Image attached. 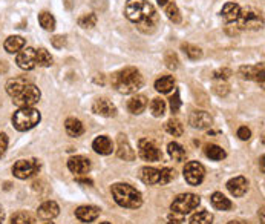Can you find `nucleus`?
<instances>
[{"instance_id":"nucleus-19","label":"nucleus","mask_w":265,"mask_h":224,"mask_svg":"<svg viewBox=\"0 0 265 224\" xmlns=\"http://www.w3.org/2000/svg\"><path fill=\"white\" fill-rule=\"evenodd\" d=\"M75 216L83 222H91L100 216V209L97 206H80L75 210Z\"/></svg>"},{"instance_id":"nucleus-37","label":"nucleus","mask_w":265,"mask_h":224,"mask_svg":"<svg viewBox=\"0 0 265 224\" xmlns=\"http://www.w3.org/2000/svg\"><path fill=\"white\" fill-rule=\"evenodd\" d=\"M166 14H167V17H169L173 23H181V13H179L178 7H176L173 2H170V4L166 5Z\"/></svg>"},{"instance_id":"nucleus-14","label":"nucleus","mask_w":265,"mask_h":224,"mask_svg":"<svg viewBox=\"0 0 265 224\" xmlns=\"http://www.w3.org/2000/svg\"><path fill=\"white\" fill-rule=\"evenodd\" d=\"M117 144H118V149H117V154L120 158H123L124 161H134L135 160V151L132 149L129 140L126 135L120 134L118 135V140H117Z\"/></svg>"},{"instance_id":"nucleus-35","label":"nucleus","mask_w":265,"mask_h":224,"mask_svg":"<svg viewBox=\"0 0 265 224\" xmlns=\"http://www.w3.org/2000/svg\"><path fill=\"white\" fill-rule=\"evenodd\" d=\"M11 224H35V218L29 212H17L11 218Z\"/></svg>"},{"instance_id":"nucleus-22","label":"nucleus","mask_w":265,"mask_h":224,"mask_svg":"<svg viewBox=\"0 0 265 224\" xmlns=\"http://www.w3.org/2000/svg\"><path fill=\"white\" fill-rule=\"evenodd\" d=\"M147 107V98L144 95H135L129 100L127 103V109L130 114H141V112H144V109Z\"/></svg>"},{"instance_id":"nucleus-24","label":"nucleus","mask_w":265,"mask_h":224,"mask_svg":"<svg viewBox=\"0 0 265 224\" xmlns=\"http://www.w3.org/2000/svg\"><path fill=\"white\" fill-rule=\"evenodd\" d=\"M140 177H141L143 183H146V184H158L160 183V169L146 166L141 169Z\"/></svg>"},{"instance_id":"nucleus-32","label":"nucleus","mask_w":265,"mask_h":224,"mask_svg":"<svg viewBox=\"0 0 265 224\" xmlns=\"http://www.w3.org/2000/svg\"><path fill=\"white\" fill-rule=\"evenodd\" d=\"M164 128H166V131H167L170 135H173V137H181L182 132H184L182 123H181L179 120H176V119H170V120L164 125Z\"/></svg>"},{"instance_id":"nucleus-23","label":"nucleus","mask_w":265,"mask_h":224,"mask_svg":"<svg viewBox=\"0 0 265 224\" xmlns=\"http://www.w3.org/2000/svg\"><path fill=\"white\" fill-rule=\"evenodd\" d=\"M64 129H66L69 137H80L85 132L83 123L79 119H74V117H71L64 122Z\"/></svg>"},{"instance_id":"nucleus-13","label":"nucleus","mask_w":265,"mask_h":224,"mask_svg":"<svg viewBox=\"0 0 265 224\" xmlns=\"http://www.w3.org/2000/svg\"><path fill=\"white\" fill-rule=\"evenodd\" d=\"M16 62H17V66H19L20 69H25V71L34 69V66L37 65V63H35V49L26 48V49L20 51V52L17 54Z\"/></svg>"},{"instance_id":"nucleus-16","label":"nucleus","mask_w":265,"mask_h":224,"mask_svg":"<svg viewBox=\"0 0 265 224\" xmlns=\"http://www.w3.org/2000/svg\"><path fill=\"white\" fill-rule=\"evenodd\" d=\"M239 76L244 80H257L260 83H263V66L257 65V66H241L239 68Z\"/></svg>"},{"instance_id":"nucleus-21","label":"nucleus","mask_w":265,"mask_h":224,"mask_svg":"<svg viewBox=\"0 0 265 224\" xmlns=\"http://www.w3.org/2000/svg\"><path fill=\"white\" fill-rule=\"evenodd\" d=\"M241 7L238 5V4H235V2H229V4H225L224 7H222V11H221V14H222V17L227 20V22H236L238 19H239V16H241Z\"/></svg>"},{"instance_id":"nucleus-53","label":"nucleus","mask_w":265,"mask_h":224,"mask_svg":"<svg viewBox=\"0 0 265 224\" xmlns=\"http://www.w3.org/2000/svg\"><path fill=\"white\" fill-rule=\"evenodd\" d=\"M46 224H54V222H46Z\"/></svg>"},{"instance_id":"nucleus-9","label":"nucleus","mask_w":265,"mask_h":224,"mask_svg":"<svg viewBox=\"0 0 265 224\" xmlns=\"http://www.w3.org/2000/svg\"><path fill=\"white\" fill-rule=\"evenodd\" d=\"M138 154L143 160L146 161H160L161 160V151L158 149V146L150 141V140H140L138 143Z\"/></svg>"},{"instance_id":"nucleus-51","label":"nucleus","mask_w":265,"mask_h":224,"mask_svg":"<svg viewBox=\"0 0 265 224\" xmlns=\"http://www.w3.org/2000/svg\"><path fill=\"white\" fill-rule=\"evenodd\" d=\"M229 224H247V222H244V221H230Z\"/></svg>"},{"instance_id":"nucleus-42","label":"nucleus","mask_w":265,"mask_h":224,"mask_svg":"<svg viewBox=\"0 0 265 224\" xmlns=\"http://www.w3.org/2000/svg\"><path fill=\"white\" fill-rule=\"evenodd\" d=\"M213 91H215V94H218L219 97H224V95L229 94V86H227L224 82H219V83H216V85L213 86Z\"/></svg>"},{"instance_id":"nucleus-31","label":"nucleus","mask_w":265,"mask_h":224,"mask_svg":"<svg viewBox=\"0 0 265 224\" xmlns=\"http://www.w3.org/2000/svg\"><path fill=\"white\" fill-rule=\"evenodd\" d=\"M35 63L39 66H43V68H48L52 65V57L51 54L45 49V48H40L35 51Z\"/></svg>"},{"instance_id":"nucleus-11","label":"nucleus","mask_w":265,"mask_h":224,"mask_svg":"<svg viewBox=\"0 0 265 224\" xmlns=\"http://www.w3.org/2000/svg\"><path fill=\"white\" fill-rule=\"evenodd\" d=\"M92 109L95 114L101 116V117H107V119H112V117H115L117 116V107L115 104H113L110 100L107 98H98L94 101L92 104Z\"/></svg>"},{"instance_id":"nucleus-27","label":"nucleus","mask_w":265,"mask_h":224,"mask_svg":"<svg viewBox=\"0 0 265 224\" xmlns=\"http://www.w3.org/2000/svg\"><path fill=\"white\" fill-rule=\"evenodd\" d=\"M175 88V80L172 76H163L155 82V89L161 94H169Z\"/></svg>"},{"instance_id":"nucleus-3","label":"nucleus","mask_w":265,"mask_h":224,"mask_svg":"<svg viewBox=\"0 0 265 224\" xmlns=\"http://www.w3.org/2000/svg\"><path fill=\"white\" fill-rule=\"evenodd\" d=\"M112 86L115 88L120 94H134L143 88L144 80L140 71L137 68H124L115 72L110 79Z\"/></svg>"},{"instance_id":"nucleus-52","label":"nucleus","mask_w":265,"mask_h":224,"mask_svg":"<svg viewBox=\"0 0 265 224\" xmlns=\"http://www.w3.org/2000/svg\"><path fill=\"white\" fill-rule=\"evenodd\" d=\"M101 224H110V222H101Z\"/></svg>"},{"instance_id":"nucleus-28","label":"nucleus","mask_w":265,"mask_h":224,"mask_svg":"<svg viewBox=\"0 0 265 224\" xmlns=\"http://www.w3.org/2000/svg\"><path fill=\"white\" fill-rule=\"evenodd\" d=\"M167 151H169V155H170L175 161H184L185 157H187V155H185V151H184V147H182L179 143H176V141L169 143Z\"/></svg>"},{"instance_id":"nucleus-26","label":"nucleus","mask_w":265,"mask_h":224,"mask_svg":"<svg viewBox=\"0 0 265 224\" xmlns=\"http://www.w3.org/2000/svg\"><path fill=\"white\" fill-rule=\"evenodd\" d=\"M210 200H212L213 207L218 209V210H230L233 207V203L227 198L225 195H222L221 192H215Z\"/></svg>"},{"instance_id":"nucleus-10","label":"nucleus","mask_w":265,"mask_h":224,"mask_svg":"<svg viewBox=\"0 0 265 224\" xmlns=\"http://www.w3.org/2000/svg\"><path fill=\"white\" fill-rule=\"evenodd\" d=\"M68 169L75 175H86L91 171V160L83 155H75L68 160Z\"/></svg>"},{"instance_id":"nucleus-43","label":"nucleus","mask_w":265,"mask_h":224,"mask_svg":"<svg viewBox=\"0 0 265 224\" xmlns=\"http://www.w3.org/2000/svg\"><path fill=\"white\" fill-rule=\"evenodd\" d=\"M179 106H181L179 92H178V91H175L173 97L170 98V109H172V112H173V114H175V112H178V110H179Z\"/></svg>"},{"instance_id":"nucleus-1","label":"nucleus","mask_w":265,"mask_h":224,"mask_svg":"<svg viewBox=\"0 0 265 224\" xmlns=\"http://www.w3.org/2000/svg\"><path fill=\"white\" fill-rule=\"evenodd\" d=\"M124 14L130 22L138 23L143 32H152L158 22L155 8L146 0H127Z\"/></svg>"},{"instance_id":"nucleus-46","label":"nucleus","mask_w":265,"mask_h":224,"mask_svg":"<svg viewBox=\"0 0 265 224\" xmlns=\"http://www.w3.org/2000/svg\"><path fill=\"white\" fill-rule=\"evenodd\" d=\"M238 137H239L241 140L247 141V140H250V137H251V131H250L248 128L242 126V128H239V129H238Z\"/></svg>"},{"instance_id":"nucleus-15","label":"nucleus","mask_w":265,"mask_h":224,"mask_svg":"<svg viewBox=\"0 0 265 224\" xmlns=\"http://www.w3.org/2000/svg\"><path fill=\"white\" fill-rule=\"evenodd\" d=\"M188 122H190L192 128H195V129H207L213 123L210 114H209V112H206V110H195V112H192V116H190V119H188Z\"/></svg>"},{"instance_id":"nucleus-29","label":"nucleus","mask_w":265,"mask_h":224,"mask_svg":"<svg viewBox=\"0 0 265 224\" xmlns=\"http://www.w3.org/2000/svg\"><path fill=\"white\" fill-rule=\"evenodd\" d=\"M204 154L210 160H215V161H219V160L225 158V151L222 147H219L218 144H207L206 149H204Z\"/></svg>"},{"instance_id":"nucleus-34","label":"nucleus","mask_w":265,"mask_h":224,"mask_svg":"<svg viewBox=\"0 0 265 224\" xmlns=\"http://www.w3.org/2000/svg\"><path fill=\"white\" fill-rule=\"evenodd\" d=\"M39 22H40L42 28L46 29V31H54V28H55V19L48 11H43V13L39 14Z\"/></svg>"},{"instance_id":"nucleus-50","label":"nucleus","mask_w":265,"mask_h":224,"mask_svg":"<svg viewBox=\"0 0 265 224\" xmlns=\"http://www.w3.org/2000/svg\"><path fill=\"white\" fill-rule=\"evenodd\" d=\"M157 2H158L160 5H167V2H169V0H157Z\"/></svg>"},{"instance_id":"nucleus-44","label":"nucleus","mask_w":265,"mask_h":224,"mask_svg":"<svg viewBox=\"0 0 265 224\" xmlns=\"http://www.w3.org/2000/svg\"><path fill=\"white\" fill-rule=\"evenodd\" d=\"M8 149V137L5 134H0V158H2Z\"/></svg>"},{"instance_id":"nucleus-17","label":"nucleus","mask_w":265,"mask_h":224,"mask_svg":"<svg viewBox=\"0 0 265 224\" xmlns=\"http://www.w3.org/2000/svg\"><path fill=\"white\" fill-rule=\"evenodd\" d=\"M227 189L235 197H242L248 189V181L244 177H235L227 183Z\"/></svg>"},{"instance_id":"nucleus-2","label":"nucleus","mask_w":265,"mask_h":224,"mask_svg":"<svg viewBox=\"0 0 265 224\" xmlns=\"http://www.w3.org/2000/svg\"><path fill=\"white\" fill-rule=\"evenodd\" d=\"M7 92L19 107H32L40 100V89L26 79H11L7 83Z\"/></svg>"},{"instance_id":"nucleus-49","label":"nucleus","mask_w":265,"mask_h":224,"mask_svg":"<svg viewBox=\"0 0 265 224\" xmlns=\"http://www.w3.org/2000/svg\"><path fill=\"white\" fill-rule=\"evenodd\" d=\"M4 219H5V210H4L2 206H0V224L4 222Z\"/></svg>"},{"instance_id":"nucleus-4","label":"nucleus","mask_w":265,"mask_h":224,"mask_svg":"<svg viewBox=\"0 0 265 224\" xmlns=\"http://www.w3.org/2000/svg\"><path fill=\"white\" fill-rule=\"evenodd\" d=\"M112 195L118 206L126 209H138L143 204L141 194L126 183H117L112 186Z\"/></svg>"},{"instance_id":"nucleus-5","label":"nucleus","mask_w":265,"mask_h":224,"mask_svg":"<svg viewBox=\"0 0 265 224\" xmlns=\"http://www.w3.org/2000/svg\"><path fill=\"white\" fill-rule=\"evenodd\" d=\"M40 119V112L35 107H19L13 116V125L17 131L25 132L39 125Z\"/></svg>"},{"instance_id":"nucleus-30","label":"nucleus","mask_w":265,"mask_h":224,"mask_svg":"<svg viewBox=\"0 0 265 224\" xmlns=\"http://www.w3.org/2000/svg\"><path fill=\"white\" fill-rule=\"evenodd\" d=\"M181 49L184 51V54L190 59V60H200L203 57V51L200 46L196 45H190V43H182Z\"/></svg>"},{"instance_id":"nucleus-38","label":"nucleus","mask_w":265,"mask_h":224,"mask_svg":"<svg viewBox=\"0 0 265 224\" xmlns=\"http://www.w3.org/2000/svg\"><path fill=\"white\" fill-rule=\"evenodd\" d=\"M79 25L85 29H91L97 25V16L89 13V14H83L80 19H79Z\"/></svg>"},{"instance_id":"nucleus-41","label":"nucleus","mask_w":265,"mask_h":224,"mask_svg":"<svg viewBox=\"0 0 265 224\" xmlns=\"http://www.w3.org/2000/svg\"><path fill=\"white\" fill-rule=\"evenodd\" d=\"M230 76H232V71H230V69H227V68H224V69H218V71H215L213 79H216V80H227Z\"/></svg>"},{"instance_id":"nucleus-25","label":"nucleus","mask_w":265,"mask_h":224,"mask_svg":"<svg viewBox=\"0 0 265 224\" xmlns=\"http://www.w3.org/2000/svg\"><path fill=\"white\" fill-rule=\"evenodd\" d=\"M5 51L10 52V54H14V52H19L23 46H25V39L20 35H10L8 39L5 40Z\"/></svg>"},{"instance_id":"nucleus-39","label":"nucleus","mask_w":265,"mask_h":224,"mask_svg":"<svg viewBox=\"0 0 265 224\" xmlns=\"http://www.w3.org/2000/svg\"><path fill=\"white\" fill-rule=\"evenodd\" d=\"M176 177V172L170 167H164L160 171V183L158 184H169L170 181H173Z\"/></svg>"},{"instance_id":"nucleus-40","label":"nucleus","mask_w":265,"mask_h":224,"mask_svg":"<svg viewBox=\"0 0 265 224\" xmlns=\"http://www.w3.org/2000/svg\"><path fill=\"white\" fill-rule=\"evenodd\" d=\"M164 63H166V66L169 68V69H172V71H175L176 68H178V55L175 54V52H172V51H169V52H166V55H164Z\"/></svg>"},{"instance_id":"nucleus-8","label":"nucleus","mask_w":265,"mask_h":224,"mask_svg":"<svg viewBox=\"0 0 265 224\" xmlns=\"http://www.w3.org/2000/svg\"><path fill=\"white\" fill-rule=\"evenodd\" d=\"M206 175V169L198 161H188L184 166V178L190 186H198L203 183Z\"/></svg>"},{"instance_id":"nucleus-45","label":"nucleus","mask_w":265,"mask_h":224,"mask_svg":"<svg viewBox=\"0 0 265 224\" xmlns=\"http://www.w3.org/2000/svg\"><path fill=\"white\" fill-rule=\"evenodd\" d=\"M64 45H66V37H64V35H55L54 39H52V46H54V48L60 49V48H63Z\"/></svg>"},{"instance_id":"nucleus-47","label":"nucleus","mask_w":265,"mask_h":224,"mask_svg":"<svg viewBox=\"0 0 265 224\" xmlns=\"http://www.w3.org/2000/svg\"><path fill=\"white\" fill-rule=\"evenodd\" d=\"M181 221H182L181 218H176V216H170V218H169V222H167V224H181Z\"/></svg>"},{"instance_id":"nucleus-6","label":"nucleus","mask_w":265,"mask_h":224,"mask_svg":"<svg viewBox=\"0 0 265 224\" xmlns=\"http://www.w3.org/2000/svg\"><path fill=\"white\" fill-rule=\"evenodd\" d=\"M201 203V198L195 194H181L178 195L172 206H170V212H172V216H176V218H184L185 215H188L192 210H195Z\"/></svg>"},{"instance_id":"nucleus-48","label":"nucleus","mask_w":265,"mask_h":224,"mask_svg":"<svg viewBox=\"0 0 265 224\" xmlns=\"http://www.w3.org/2000/svg\"><path fill=\"white\" fill-rule=\"evenodd\" d=\"M77 181L79 183H82V184H88V186H92V180H89V178H77Z\"/></svg>"},{"instance_id":"nucleus-12","label":"nucleus","mask_w":265,"mask_h":224,"mask_svg":"<svg viewBox=\"0 0 265 224\" xmlns=\"http://www.w3.org/2000/svg\"><path fill=\"white\" fill-rule=\"evenodd\" d=\"M236 22L239 28H247V29H259L262 26V20L253 11H241V16Z\"/></svg>"},{"instance_id":"nucleus-7","label":"nucleus","mask_w":265,"mask_h":224,"mask_svg":"<svg viewBox=\"0 0 265 224\" xmlns=\"http://www.w3.org/2000/svg\"><path fill=\"white\" fill-rule=\"evenodd\" d=\"M40 171V163L39 160L31 158V160H19L14 166H13V174L14 177L20 178V180H26L31 178L32 175H35Z\"/></svg>"},{"instance_id":"nucleus-20","label":"nucleus","mask_w":265,"mask_h":224,"mask_svg":"<svg viewBox=\"0 0 265 224\" xmlns=\"http://www.w3.org/2000/svg\"><path fill=\"white\" fill-rule=\"evenodd\" d=\"M37 213H39V216L42 219H54L55 216H58L60 213V207L55 201H45L39 210H37Z\"/></svg>"},{"instance_id":"nucleus-36","label":"nucleus","mask_w":265,"mask_h":224,"mask_svg":"<svg viewBox=\"0 0 265 224\" xmlns=\"http://www.w3.org/2000/svg\"><path fill=\"white\" fill-rule=\"evenodd\" d=\"M150 110L154 117H163L166 112V101L163 98H154L150 103Z\"/></svg>"},{"instance_id":"nucleus-33","label":"nucleus","mask_w":265,"mask_h":224,"mask_svg":"<svg viewBox=\"0 0 265 224\" xmlns=\"http://www.w3.org/2000/svg\"><path fill=\"white\" fill-rule=\"evenodd\" d=\"M213 222V215L207 210H200L193 213L190 218V224H212Z\"/></svg>"},{"instance_id":"nucleus-18","label":"nucleus","mask_w":265,"mask_h":224,"mask_svg":"<svg viewBox=\"0 0 265 224\" xmlns=\"http://www.w3.org/2000/svg\"><path fill=\"white\" fill-rule=\"evenodd\" d=\"M92 149H94V151H95L97 154H100V155H109V154H112V151H113V144H112V141H110L109 137L100 135V137H97V138L94 140Z\"/></svg>"}]
</instances>
